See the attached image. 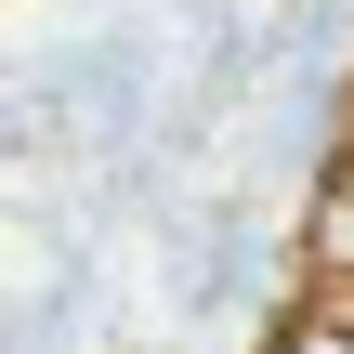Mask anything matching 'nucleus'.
Wrapping results in <instances>:
<instances>
[{
  "label": "nucleus",
  "mask_w": 354,
  "mask_h": 354,
  "mask_svg": "<svg viewBox=\"0 0 354 354\" xmlns=\"http://www.w3.org/2000/svg\"><path fill=\"white\" fill-rule=\"evenodd\" d=\"M342 131H354V66H342Z\"/></svg>",
  "instance_id": "7ed1b4c3"
},
{
  "label": "nucleus",
  "mask_w": 354,
  "mask_h": 354,
  "mask_svg": "<svg viewBox=\"0 0 354 354\" xmlns=\"http://www.w3.org/2000/svg\"><path fill=\"white\" fill-rule=\"evenodd\" d=\"M263 354H354V315H342V302H328V315H302V328H276V342H263Z\"/></svg>",
  "instance_id": "f03ea898"
},
{
  "label": "nucleus",
  "mask_w": 354,
  "mask_h": 354,
  "mask_svg": "<svg viewBox=\"0 0 354 354\" xmlns=\"http://www.w3.org/2000/svg\"><path fill=\"white\" fill-rule=\"evenodd\" d=\"M302 250H315L328 289H354V131H342V158L315 171V197H302Z\"/></svg>",
  "instance_id": "f257e3e1"
}]
</instances>
